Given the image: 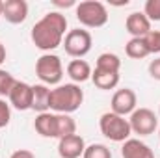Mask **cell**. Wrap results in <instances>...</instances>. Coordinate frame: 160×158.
<instances>
[{"instance_id": "1", "label": "cell", "mask_w": 160, "mask_h": 158, "mask_svg": "<svg viewBox=\"0 0 160 158\" xmlns=\"http://www.w3.org/2000/svg\"><path fill=\"white\" fill-rule=\"evenodd\" d=\"M65 34H67V17L62 11H48L32 26L30 37L32 43L47 54L63 43Z\"/></svg>"}, {"instance_id": "2", "label": "cell", "mask_w": 160, "mask_h": 158, "mask_svg": "<svg viewBox=\"0 0 160 158\" xmlns=\"http://www.w3.org/2000/svg\"><path fill=\"white\" fill-rule=\"evenodd\" d=\"M84 102V91L78 84H60L54 89H50V110L56 114H67L71 116L77 112Z\"/></svg>"}, {"instance_id": "3", "label": "cell", "mask_w": 160, "mask_h": 158, "mask_svg": "<svg viewBox=\"0 0 160 158\" xmlns=\"http://www.w3.org/2000/svg\"><path fill=\"white\" fill-rule=\"evenodd\" d=\"M75 15L77 21L86 28H101L108 22V9L99 0H84L77 4Z\"/></svg>"}, {"instance_id": "4", "label": "cell", "mask_w": 160, "mask_h": 158, "mask_svg": "<svg viewBox=\"0 0 160 158\" xmlns=\"http://www.w3.org/2000/svg\"><path fill=\"white\" fill-rule=\"evenodd\" d=\"M99 128H101V134L110 140V141H116V143H125L132 130H130V125H128V119L121 117L114 112H106L102 114L99 119Z\"/></svg>"}, {"instance_id": "5", "label": "cell", "mask_w": 160, "mask_h": 158, "mask_svg": "<svg viewBox=\"0 0 160 158\" xmlns=\"http://www.w3.org/2000/svg\"><path fill=\"white\" fill-rule=\"evenodd\" d=\"M36 75L45 86H60V82L63 78V65H62L60 56L50 54V52L39 56L36 62Z\"/></svg>"}, {"instance_id": "6", "label": "cell", "mask_w": 160, "mask_h": 158, "mask_svg": "<svg viewBox=\"0 0 160 158\" xmlns=\"http://www.w3.org/2000/svg\"><path fill=\"white\" fill-rule=\"evenodd\" d=\"M63 48L65 52L75 58V60H82L86 54H89L91 50V45H93V39H91V34L84 28H73L65 34L63 37Z\"/></svg>"}, {"instance_id": "7", "label": "cell", "mask_w": 160, "mask_h": 158, "mask_svg": "<svg viewBox=\"0 0 160 158\" xmlns=\"http://www.w3.org/2000/svg\"><path fill=\"white\" fill-rule=\"evenodd\" d=\"M128 125H130L132 134L149 136V134H153V132L158 128V117H157L155 112L149 110V108H136V110L130 114Z\"/></svg>"}, {"instance_id": "8", "label": "cell", "mask_w": 160, "mask_h": 158, "mask_svg": "<svg viewBox=\"0 0 160 158\" xmlns=\"http://www.w3.org/2000/svg\"><path fill=\"white\" fill-rule=\"evenodd\" d=\"M136 104H138V97L134 93V89L130 87H123V89H118L112 97V102H110V112L118 114L121 117L125 116H130L134 110H136Z\"/></svg>"}, {"instance_id": "9", "label": "cell", "mask_w": 160, "mask_h": 158, "mask_svg": "<svg viewBox=\"0 0 160 158\" xmlns=\"http://www.w3.org/2000/svg\"><path fill=\"white\" fill-rule=\"evenodd\" d=\"M32 97H34L32 86L17 80L13 89L8 95V102H9V106H13L19 112H26V110H32Z\"/></svg>"}, {"instance_id": "10", "label": "cell", "mask_w": 160, "mask_h": 158, "mask_svg": "<svg viewBox=\"0 0 160 158\" xmlns=\"http://www.w3.org/2000/svg\"><path fill=\"white\" fill-rule=\"evenodd\" d=\"M2 17L9 24H22L28 17V2L26 0H6V2H2Z\"/></svg>"}, {"instance_id": "11", "label": "cell", "mask_w": 160, "mask_h": 158, "mask_svg": "<svg viewBox=\"0 0 160 158\" xmlns=\"http://www.w3.org/2000/svg\"><path fill=\"white\" fill-rule=\"evenodd\" d=\"M86 151V141L80 134H73L67 138H62L58 143V155L60 158H80Z\"/></svg>"}, {"instance_id": "12", "label": "cell", "mask_w": 160, "mask_h": 158, "mask_svg": "<svg viewBox=\"0 0 160 158\" xmlns=\"http://www.w3.org/2000/svg\"><path fill=\"white\" fill-rule=\"evenodd\" d=\"M125 28L132 37H145L151 32V21L143 15V11H134L127 17Z\"/></svg>"}, {"instance_id": "13", "label": "cell", "mask_w": 160, "mask_h": 158, "mask_svg": "<svg viewBox=\"0 0 160 158\" xmlns=\"http://www.w3.org/2000/svg\"><path fill=\"white\" fill-rule=\"evenodd\" d=\"M121 156L123 158H155V153L147 143H143L138 138H128L123 147H121Z\"/></svg>"}, {"instance_id": "14", "label": "cell", "mask_w": 160, "mask_h": 158, "mask_svg": "<svg viewBox=\"0 0 160 158\" xmlns=\"http://www.w3.org/2000/svg\"><path fill=\"white\" fill-rule=\"evenodd\" d=\"M91 65L86 60H71L67 65V77L73 80V84H84L91 80Z\"/></svg>"}, {"instance_id": "15", "label": "cell", "mask_w": 160, "mask_h": 158, "mask_svg": "<svg viewBox=\"0 0 160 158\" xmlns=\"http://www.w3.org/2000/svg\"><path fill=\"white\" fill-rule=\"evenodd\" d=\"M34 128L43 138H58V134H56V114H50V112L38 114V117L34 119Z\"/></svg>"}, {"instance_id": "16", "label": "cell", "mask_w": 160, "mask_h": 158, "mask_svg": "<svg viewBox=\"0 0 160 158\" xmlns=\"http://www.w3.org/2000/svg\"><path fill=\"white\" fill-rule=\"evenodd\" d=\"M34 97H32V110L38 114H45L50 110V89L45 84H36L32 86Z\"/></svg>"}, {"instance_id": "17", "label": "cell", "mask_w": 160, "mask_h": 158, "mask_svg": "<svg viewBox=\"0 0 160 158\" xmlns=\"http://www.w3.org/2000/svg\"><path fill=\"white\" fill-rule=\"evenodd\" d=\"M91 82L95 84V87H99L102 91H108V89H114L119 84V73H106V71L95 69L91 73Z\"/></svg>"}, {"instance_id": "18", "label": "cell", "mask_w": 160, "mask_h": 158, "mask_svg": "<svg viewBox=\"0 0 160 158\" xmlns=\"http://www.w3.org/2000/svg\"><path fill=\"white\" fill-rule=\"evenodd\" d=\"M95 69L106 71V73H119V69H121L119 56L114 54V52H102V54H99V58L95 62Z\"/></svg>"}, {"instance_id": "19", "label": "cell", "mask_w": 160, "mask_h": 158, "mask_svg": "<svg viewBox=\"0 0 160 158\" xmlns=\"http://www.w3.org/2000/svg\"><path fill=\"white\" fill-rule=\"evenodd\" d=\"M125 52L132 60H143L149 56V48H147L143 37H130L125 45Z\"/></svg>"}, {"instance_id": "20", "label": "cell", "mask_w": 160, "mask_h": 158, "mask_svg": "<svg viewBox=\"0 0 160 158\" xmlns=\"http://www.w3.org/2000/svg\"><path fill=\"white\" fill-rule=\"evenodd\" d=\"M56 134L58 140L77 134V121L67 114H56Z\"/></svg>"}, {"instance_id": "21", "label": "cell", "mask_w": 160, "mask_h": 158, "mask_svg": "<svg viewBox=\"0 0 160 158\" xmlns=\"http://www.w3.org/2000/svg\"><path fill=\"white\" fill-rule=\"evenodd\" d=\"M82 158H112V151L104 143H91V145H86Z\"/></svg>"}, {"instance_id": "22", "label": "cell", "mask_w": 160, "mask_h": 158, "mask_svg": "<svg viewBox=\"0 0 160 158\" xmlns=\"http://www.w3.org/2000/svg\"><path fill=\"white\" fill-rule=\"evenodd\" d=\"M15 82H17V80L13 78V75H11L9 71L0 69V99H4V97L9 95V91L13 89Z\"/></svg>"}, {"instance_id": "23", "label": "cell", "mask_w": 160, "mask_h": 158, "mask_svg": "<svg viewBox=\"0 0 160 158\" xmlns=\"http://www.w3.org/2000/svg\"><path fill=\"white\" fill-rule=\"evenodd\" d=\"M143 15L151 22H160V0H147L143 6Z\"/></svg>"}, {"instance_id": "24", "label": "cell", "mask_w": 160, "mask_h": 158, "mask_svg": "<svg viewBox=\"0 0 160 158\" xmlns=\"http://www.w3.org/2000/svg\"><path fill=\"white\" fill-rule=\"evenodd\" d=\"M143 41L149 48V54H160V30H151Z\"/></svg>"}, {"instance_id": "25", "label": "cell", "mask_w": 160, "mask_h": 158, "mask_svg": "<svg viewBox=\"0 0 160 158\" xmlns=\"http://www.w3.org/2000/svg\"><path fill=\"white\" fill-rule=\"evenodd\" d=\"M11 121V106L6 99H0V128H6Z\"/></svg>"}, {"instance_id": "26", "label": "cell", "mask_w": 160, "mask_h": 158, "mask_svg": "<svg viewBox=\"0 0 160 158\" xmlns=\"http://www.w3.org/2000/svg\"><path fill=\"white\" fill-rule=\"evenodd\" d=\"M149 75H151V78L160 82V56H157L155 60H151V63H149Z\"/></svg>"}, {"instance_id": "27", "label": "cell", "mask_w": 160, "mask_h": 158, "mask_svg": "<svg viewBox=\"0 0 160 158\" xmlns=\"http://www.w3.org/2000/svg\"><path fill=\"white\" fill-rule=\"evenodd\" d=\"M9 158H36V155L32 151H28V149H17V151L11 153Z\"/></svg>"}, {"instance_id": "28", "label": "cell", "mask_w": 160, "mask_h": 158, "mask_svg": "<svg viewBox=\"0 0 160 158\" xmlns=\"http://www.w3.org/2000/svg\"><path fill=\"white\" fill-rule=\"evenodd\" d=\"M52 4H54L56 7H73V6L77 7V2H75V0H65V2H63V0H52Z\"/></svg>"}, {"instance_id": "29", "label": "cell", "mask_w": 160, "mask_h": 158, "mask_svg": "<svg viewBox=\"0 0 160 158\" xmlns=\"http://www.w3.org/2000/svg\"><path fill=\"white\" fill-rule=\"evenodd\" d=\"M6 56H8V52H6V47H4V45L0 43V65H2L4 62H6Z\"/></svg>"}, {"instance_id": "30", "label": "cell", "mask_w": 160, "mask_h": 158, "mask_svg": "<svg viewBox=\"0 0 160 158\" xmlns=\"http://www.w3.org/2000/svg\"><path fill=\"white\" fill-rule=\"evenodd\" d=\"M0 17H2V0H0Z\"/></svg>"}, {"instance_id": "31", "label": "cell", "mask_w": 160, "mask_h": 158, "mask_svg": "<svg viewBox=\"0 0 160 158\" xmlns=\"http://www.w3.org/2000/svg\"><path fill=\"white\" fill-rule=\"evenodd\" d=\"M158 141H160V128H158Z\"/></svg>"}, {"instance_id": "32", "label": "cell", "mask_w": 160, "mask_h": 158, "mask_svg": "<svg viewBox=\"0 0 160 158\" xmlns=\"http://www.w3.org/2000/svg\"><path fill=\"white\" fill-rule=\"evenodd\" d=\"M158 116H160V106H158Z\"/></svg>"}]
</instances>
